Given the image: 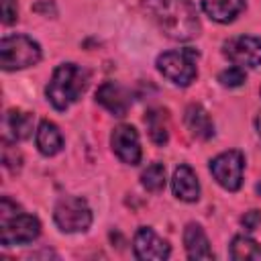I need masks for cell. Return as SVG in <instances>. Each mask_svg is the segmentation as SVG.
I'll return each mask as SVG.
<instances>
[{"label":"cell","mask_w":261,"mask_h":261,"mask_svg":"<svg viewBox=\"0 0 261 261\" xmlns=\"http://www.w3.org/2000/svg\"><path fill=\"white\" fill-rule=\"evenodd\" d=\"M143 8L173 41H190L200 35V20L192 0H143Z\"/></svg>","instance_id":"obj_1"},{"label":"cell","mask_w":261,"mask_h":261,"mask_svg":"<svg viewBox=\"0 0 261 261\" xmlns=\"http://www.w3.org/2000/svg\"><path fill=\"white\" fill-rule=\"evenodd\" d=\"M41 232V222L37 216L24 212L8 196L0 202V243L2 247L33 243Z\"/></svg>","instance_id":"obj_2"},{"label":"cell","mask_w":261,"mask_h":261,"mask_svg":"<svg viewBox=\"0 0 261 261\" xmlns=\"http://www.w3.org/2000/svg\"><path fill=\"white\" fill-rule=\"evenodd\" d=\"M90 73L75 63H61L55 67L47 84V100L55 110H67L88 88Z\"/></svg>","instance_id":"obj_3"},{"label":"cell","mask_w":261,"mask_h":261,"mask_svg":"<svg viewBox=\"0 0 261 261\" xmlns=\"http://www.w3.org/2000/svg\"><path fill=\"white\" fill-rule=\"evenodd\" d=\"M198 51L192 47H184V49H173V51H165L157 57V69L163 77H167L171 84L175 86H190L196 75V61H198Z\"/></svg>","instance_id":"obj_4"},{"label":"cell","mask_w":261,"mask_h":261,"mask_svg":"<svg viewBox=\"0 0 261 261\" xmlns=\"http://www.w3.org/2000/svg\"><path fill=\"white\" fill-rule=\"evenodd\" d=\"M41 45L27 35H8L0 41V65L6 71L39 63Z\"/></svg>","instance_id":"obj_5"},{"label":"cell","mask_w":261,"mask_h":261,"mask_svg":"<svg viewBox=\"0 0 261 261\" xmlns=\"http://www.w3.org/2000/svg\"><path fill=\"white\" fill-rule=\"evenodd\" d=\"M55 224L63 232H82L92 224V210L84 198L63 196L57 200L53 210Z\"/></svg>","instance_id":"obj_6"},{"label":"cell","mask_w":261,"mask_h":261,"mask_svg":"<svg viewBox=\"0 0 261 261\" xmlns=\"http://www.w3.org/2000/svg\"><path fill=\"white\" fill-rule=\"evenodd\" d=\"M245 157L241 151H224L210 161V173L228 192H237L243 184Z\"/></svg>","instance_id":"obj_7"},{"label":"cell","mask_w":261,"mask_h":261,"mask_svg":"<svg viewBox=\"0 0 261 261\" xmlns=\"http://www.w3.org/2000/svg\"><path fill=\"white\" fill-rule=\"evenodd\" d=\"M224 57L239 67H257L261 65V39L251 35H241L228 39L222 49Z\"/></svg>","instance_id":"obj_8"},{"label":"cell","mask_w":261,"mask_h":261,"mask_svg":"<svg viewBox=\"0 0 261 261\" xmlns=\"http://www.w3.org/2000/svg\"><path fill=\"white\" fill-rule=\"evenodd\" d=\"M110 145L122 163L137 165L141 161V143H139V133L135 130V126L118 124L110 135Z\"/></svg>","instance_id":"obj_9"},{"label":"cell","mask_w":261,"mask_h":261,"mask_svg":"<svg viewBox=\"0 0 261 261\" xmlns=\"http://www.w3.org/2000/svg\"><path fill=\"white\" fill-rule=\"evenodd\" d=\"M133 249H135V257L143 259V261H157V259H167L171 249L169 243L163 241L153 228L149 226H141L135 232V241H133Z\"/></svg>","instance_id":"obj_10"},{"label":"cell","mask_w":261,"mask_h":261,"mask_svg":"<svg viewBox=\"0 0 261 261\" xmlns=\"http://www.w3.org/2000/svg\"><path fill=\"white\" fill-rule=\"evenodd\" d=\"M96 100L114 116H124L130 108V94L116 82H104L96 92Z\"/></svg>","instance_id":"obj_11"},{"label":"cell","mask_w":261,"mask_h":261,"mask_svg":"<svg viewBox=\"0 0 261 261\" xmlns=\"http://www.w3.org/2000/svg\"><path fill=\"white\" fill-rule=\"evenodd\" d=\"M171 190H173L175 198H179L184 202H196L200 198V181L190 165L175 167L173 177H171Z\"/></svg>","instance_id":"obj_12"},{"label":"cell","mask_w":261,"mask_h":261,"mask_svg":"<svg viewBox=\"0 0 261 261\" xmlns=\"http://www.w3.org/2000/svg\"><path fill=\"white\" fill-rule=\"evenodd\" d=\"M184 247L190 259H212L214 253L210 249L208 237L204 232V228L196 222H190L184 230Z\"/></svg>","instance_id":"obj_13"},{"label":"cell","mask_w":261,"mask_h":261,"mask_svg":"<svg viewBox=\"0 0 261 261\" xmlns=\"http://www.w3.org/2000/svg\"><path fill=\"white\" fill-rule=\"evenodd\" d=\"M184 122L188 126V130L198 137V139H210L214 135V124H212V118L210 114L200 106V104H190L186 108V114H184Z\"/></svg>","instance_id":"obj_14"},{"label":"cell","mask_w":261,"mask_h":261,"mask_svg":"<svg viewBox=\"0 0 261 261\" xmlns=\"http://www.w3.org/2000/svg\"><path fill=\"white\" fill-rule=\"evenodd\" d=\"M202 10L216 22H230L245 10V0H202Z\"/></svg>","instance_id":"obj_15"},{"label":"cell","mask_w":261,"mask_h":261,"mask_svg":"<svg viewBox=\"0 0 261 261\" xmlns=\"http://www.w3.org/2000/svg\"><path fill=\"white\" fill-rule=\"evenodd\" d=\"M37 147H39V151H41L43 155H47V157H51V155H55V153L61 151V147H63V137H61V133H59V128H57L55 122H51V120H41V124H39V128H37Z\"/></svg>","instance_id":"obj_16"},{"label":"cell","mask_w":261,"mask_h":261,"mask_svg":"<svg viewBox=\"0 0 261 261\" xmlns=\"http://www.w3.org/2000/svg\"><path fill=\"white\" fill-rule=\"evenodd\" d=\"M169 116H167V110L163 108H151L147 114H145V124H147V130H149V137L155 145H165L167 139H169Z\"/></svg>","instance_id":"obj_17"},{"label":"cell","mask_w":261,"mask_h":261,"mask_svg":"<svg viewBox=\"0 0 261 261\" xmlns=\"http://www.w3.org/2000/svg\"><path fill=\"white\" fill-rule=\"evenodd\" d=\"M6 126L14 139H29L33 133V114L22 110H8L6 112Z\"/></svg>","instance_id":"obj_18"},{"label":"cell","mask_w":261,"mask_h":261,"mask_svg":"<svg viewBox=\"0 0 261 261\" xmlns=\"http://www.w3.org/2000/svg\"><path fill=\"white\" fill-rule=\"evenodd\" d=\"M230 257L237 261H261V245L249 237H234L230 243Z\"/></svg>","instance_id":"obj_19"},{"label":"cell","mask_w":261,"mask_h":261,"mask_svg":"<svg viewBox=\"0 0 261 261\" xmlns=\"http://www.w3.org/2000/svg\"><path fill=\"white\" fill-rule=\"evenodd\" d=\"M141 184L149 192H159L165 186V167L163 163H151L143 173H141Z\"/></svg>","instance_id":"obj_20"},{"label":"cell","mask_w":261,"mask_h":261,"mask_svg":"<svg viewBox=\"0 0 261 261\" xmlns=\"http://www.w3.org/2000/svg\"><path fill=\"white\" fill-rule=\"evenodd\" d=\"M245 80H247V73H245V69L239 67V65L228 67V69H224V71L218 73V82H220L224 88H237V86H241Z\"/></svg>","instance_id":"obj_21"},{"label":"cell","mask_w":261,"mask_h":261,"mask_svg":"<svg viewBox=\"0 0 261 261\" xmlns=\"http://www.w3.org/2000/svg\"><path fill=\"white\" fill-rule=\"evenodd\" d=\"M16 18H18L16 0H2V22L4 24H12Z\"/></svg>","instance_id":"obj_22"},{"label":"cell","mask_w":261,"mask_h":261,"mask_svg":"<svg viewBox=\"0 0 261 261\" xmlns=\"http://www.w3.org/2000/svg\"><path fill=\"white\" fill-rule=\"evenodd\" d=\"M241 222H243V226L247 230H255L261 224V212L259 210H249V212H245V216L241 218Z\"/></svg>","instance_id":"obj_23"},{"label":"cell","mask_w":261,"mask_h":261,"mask_svg":"<svg viewBox=\"0 0 261 261\" xmlns=\"http://www.w3.org/2000/svg\"><path fill=\"white\" fill-rule=\"evenodd\" d=\"M255 124H257V133H259V139H261V112L257 114V120H255Z\"/></svg>","instance_id":"obj_24"},{"label":"cell","mask_w":261,"mask_h":261,"mask_svg":"<svg viewBox=\"0 0 261 261\" xmlns=\"http://www.w3.org/2000/svg\"><path fill=\"white\" fill-rule=\"evenodd\" d=\"M257 192H259V194H261V184H259V186H257Z\"/></svg>","instance_id":"obj_25"}]
</instances>
